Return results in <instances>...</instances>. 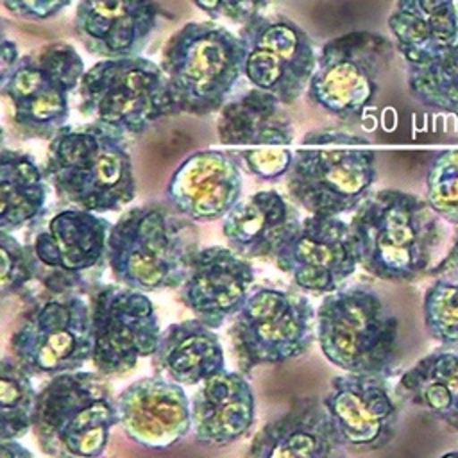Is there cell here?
Returning a JSON list of instances; mask_svg holds the SVG:
<instances>
[{
    "mask_svg": "<svg viewBox=\"0 0 458 458\" xmlns=\"http://www.w3.org/2000/svg\"><path fill=\"white\" fill-rule=\"evenodd\" d=\"M0 403H2V440H18L32 429L38 392L30 374L9 358L2 360L0 369Z\"/></svg>",
    "mask_w": 458,
    "mask_h": 458,
    "instance_id": "cell-31",
    "label": "cell"
},
{
    "mask_svg": "<svg viewBox=\"0 0 458 458\" xmlns=\"http://www.w3.org/2000/svg\"><path fill=\"white\" fill-rule=\"evenodd\" d=\"M211 20H229L245 23L254 14H259L272 0H191Z\"/></svg>",
    "mask_w": 458,
    "mask_h": 458,
    "instance_id": "cell-36",
    "label": "cell"
},
{
    "mask_svg": "<svg viewBox=\"0 0 458 458\" xmlns=\"http://www.w3.org/2000/svg\"><path fill=\"white\" fill-rule=\"evenodd\" d=\"M317 342L324 356L349 374L388 379L399 365V322L369 286L327 293L317 308Z\"/></svg>",
    "mask_w": 458,
    "mask_h": 458,
    "instance_id": "cell-6",
    "label": "cell"
},
{
    "mask_svg": "<svg viewBox=\"0 0 458 458\" xmlns=\"http://www.w3.org/2000/svg\"><path fill=\"white\" fill-rule=\"evenodd\" d=\"M274 259L299 288L315 295L340 290L360 265L351 224L318 215L302 218Z\"/></svg>",
    "mask_w": 458,
    "mask_h": 458,
    "instance_id": "cell-16",
    "label": "cell"
},
{
    "mask_svg": "<svg viewBox=\"0 0 458 458\" xmlns=\"http://www.w3.org/2000/svg\"><path fill=\"white\" fill-rule=\"evenodd\" d=\"M347 447L317 397H302L265 424L250 442L247 458H345Z\"/></svg>",
    "mask_w": 458,
    "mask_h": 458,
    "instance_id": "cell-22",
    "label": "cell"
},
{
    "mask_svg": "<svg viewBox=\"0 0 458 458\" xmlns=\"http://www.w3.org/2000/svg\"><path fill=\"white\" fill-rule=\"evenodd\" d=\"M0 57H2V72H0V75H4V73H7V72L16 64V61L20 59L16 43L11 41V39H7V38H2Z\"/></svg>",
    "mask_w": 458,
    "mask_h": 458,
    "instance_id": "cell-39",
    "label": "cell"
},
{
    "mask_svg": "<svg viewBox=\"0 0 458 458\" xmlns=\"http://www.w3.org/2000/svg\"><path fill=\"white\" fill-rule=\"evenodd\" d=\"M118 424L147 449H166L191 429V410L179 383L150 376L123 388L116 397Z\"/></svg>",
    "mask_w": 458,
    "mask_h": 458,
    "instance_id": "cell-20",
    "label": "cell"
},
{
    "mask_svg": "<svg viewBox=\"0 0 458 458\" xmlns=\"http://www.w3.org/2000/svg\"><path fill=\"white\" fill-rule=\"evenodd\" d=\"M111 225L98 213L66 208L32 225L27 242L38 270V279L52 292H75L88 276L107 261Z\"/></svg>",
    "mask_w": 458,
    "mask_h": 458,
    "instance_id": "cell-14",
    "label": "cell"
},
{
    "mask_svg": "<svg viewBox=\"0 0 458 458\" xmlns=\"http://www.w3.org/2000/svg\"><path fill=\"white\" fill-rule=\"evenodd\" d=\"M440 458H458V451H451V453H445V454H442Z\"/></svg>",
    "mask_w": 458,
    "mask_h": 458,
    "instance_id": "cell-41",
    "label": "cell"
},
{
    "mask_svg": "<svg viewBox=\"0 0 458 458\" xmlns=\"http://www.w3.org/2000/svg\"><path fill=\"white\" fill-rule=\"evenodd\" d=\"M38 279L36 261L27 243H20L13 233L0 231V292L2 297L18 295Z\"/></svg>",
    "mask_w": 458,
    "mask_h": 458,
    "instance_id": "cell-34",
    "label": "cell"
},
{
    "mask_svg": "<svg viewBox=\"0 0 458 458\" xmlns=\"http://www.w3.org/2000/svg\"><path fill=\"white\" fill-rule=\"evenodd\" d=\"M84 73L81 54L66 41H52L21 55L0 75V91L16 131L23 138L50 141L66 125L70 93L79 89Z\"/></svg>",
    "mask_w": 458,
    "mask_h": 458,
    "instance_id": "cell-9",
    "label": "cell"
},
{
    "mask_svg": "<svg viewBox=\"0 0 458 458\" xmlns=\"http://www.w3.org/2000/svg\"><path fill=\"white\" fill-rule=\"evenodd\" d=\"M11 349L14 361L30 376L79 370L93 358L91 304L77 292L48 295L23 315Z\"/></svg>",
    "mask_w": 458,
    "mask_h": 458,
    "instance_id": "cell-11",
    "label": "cell"
},
{
    "mask_svg": "<svg viewBox=\"0 0 458 458\" xmlns=\"http://www.w3.org/2000/svg\"><path fill=\"white\" fill-rule=\"evenodd\" d=\"M154 360L179 385H200L225 370L218 335L199 318L170 324L161 333Z\"/></svg>",
    "mask_w": 458,
    "mask_h": 458,
    "instance_id": "cell-27",
    "label": "cell"
},
{
    "mask_svg": "<svg viewBox=\"0 0 458 458\" xmlns=\"http://www.w3.org/2000/svg\"><path fill=\"white\" fill-rule=\"evenodd\" d=\"M395 395L458 429V349L420 358L399 377Z\"/></svg>",
    "mask_w": 458,
    "mask_h": 458,
    "instance_id": "cell-28",
    "label": "cell"
},
{
    "mask_svg": "<svg viewBox=\"0 0 458 458\" xmlns=\"http://www.w3.org/2000/svg\"><path fill=\"white\" fill-rule=\"evenodd\" d=\"M47 175L36 159L4 147L0 152V231L14 233L45 216Z\"/></svg>",
    "mask_w": 458,
    "mask_h": 458,
    "instance_id": "cell-29",
    "label": "cell"
},
{
    "mask_svg": "<svg viewBox=\"0 0 458 458\" xmlns=\"http://www.w3.org/2000/svg\"><path fill=\"white\" fill-rule=\"evenodd\" d=\"M456 7H458V4H456Z\"/></svg>",
    "mask_w": 458,
    "mask_h": 458,
    "instance_id": "cell-42",
    "label": "cell"
},
{
    "mask_svg": "<svg viewBox=\"0 0 458 458\" xmlns=\"http://www.w3.org/2000/svg\"><path fill=\"white\" fill-rule=\"evenodd\" d=\"M410 95L424 107L458 118V43L424 63H406Z\"/></svg>",
    "mask_w": 458,
    "mask_h": 458,
    "instance_id": "cell-30",
    "label": "cell"
},
{
    "mask_svg": "<svg viewBox=\"0 0 458 458\" xmlns=\"http://www.w3.org/2000/svg\"><path fill=\"white\" fill-rule=\"evenodd\" d=\"M317 335V311L308 297L261 286L254 290L229 327L233 352L243 374L304 354Z\"/></svg>",
    "mask_w": 458,
    "mask_h": 458,
    "instance_id": "cell-10",
    "label": "cell"
},
{
    "mask_svg": "<svg viewBox=\"0 0 458 458\" xmlns=\"http://www.w3.org/2000/svg\"><path fill=\"white\" fill-rule=\"evenodd\" d=\"M0 458H36V456L18 440H2Z\"/></svg>",
    "mask_w": 458,
    "mask_h": 458,
    "instance_id": "cell-40",
    "label": "cell"
},
{
    "mask_svg": "<svg viewBox=\"0 0 458 458\" xmlns=\"http://www.w3.org/2000/svg\"><path fill=\"white\" fill-rule=\"evenodd\" d=\"M394 45L377 32L354 30L326 41L308 86L310 100L344 122L360 120L377 95Z\"/></svg>",
    "mask_w": 458,
    "mask_h": 458,
    "instance_id": "cell-12",
    "label": "cell"
},
{
    "mask_svg": "<svg viewBox=\"0 0 458 458\" xmlns=\"http://www.w3.org/2000/svg\"><path fill=\"white\" fill-rule=\"evenodd\" d=\"M302 218L279 191H256L240 200L222 222L227 247L245 259L276 258Z\"/></svg>",
    "mask_w": 458,
    "mask_h": 458,
    "instance_id": "cell-23",
    "label": "cell"
},
{
    "mask_svg": "<svg viewBox=\"0 0 458 458\" xmlns=\"http://www.w3.org/2000/svg\"><path fill=\"white\" fill-rule=\"evenodd\" d=\"M199 249L191 220L168 204L148 202L111 225L107 265L122 286L143 293L170 290L182 286Z\"/></svg>",
    "mask_w": 458,
    "mask_h": 458,
    "instance_id": "cell-2",
    "label": "cell"
},
{
    "mask_svg": "<svg viewBox=\"0 0 458 458\" xmlns=\"http://www.w3.org/2000/svg\"><path fill=\"white\" fill-rule=\"evenodd\" d=\"M252 283L254 268L249 259L229 247H202L181 286V301L200 322L218 329L242 310Z\"/></svg>",
    "mask_w": 458,
    "mask_h": 458,
    "instance_id": "cell-21",
    "label": "cell"
},
{
    "mask_svg": "<svg viewBox=\"0 0 458 458\" xmlns=\"http://www.w3.org/2000/svg\"><path fill=\"white\" fill-rule=\"evenodd\" d=\"M245 43L243 77L261 91L293 104L304 91L317 68L318 52L310 34L283 14H254L242 23Z\"/></svg>",
    "mask_w": 458,
    "mask_h": 458,
    "instance_id": "cell-13",
    "label": "cell"
},
{
    "mask_svg": "<svg viewBox=\"0 0 458 458\" xmlns=\"http://www.w3.org/2000/svg\"><path fill=\"white\" fill-rule=\"evenodd\" d=\"M43 172L68 206L109 213L136 197L132 157L125 138L97 125H64L50 141Z\"/></svg>",
    "mask_w": 458,
    "mask_h": 458,
    "instance_id": "cell-3",
    "label": "cell"
},
{
    "mask_svg": "<svg viewBox=\"0 0 458 458\" xmlns=\"http://www.w3.org/2000/svg\"><path fill=\"white\" fill-rule=\"evenodd\" d=\"M440 220L413 193L392 188L370 193L349 222L360 265L374 277L392 283L429 274L444 234Z\"/></svg>",
    "mask_w": 458,
    "mask_h": 458,
    "instance_id": "cell-1",
    "label": "cell"
},
{
    "mask_svg": "<svg viewBox=\"0 0 458 458\" xmlns=\"http://www.w3.org/2000/svg\"><path fill=\"white\" fill-rule=\"evenodd\" d=\"M77 93L79 111L122 138L140 136L177 113L161 66L141 55L97 61L82 75Z\"/></svg>",
    "mask_w": 458,
    "mask_h": 458,
    "instance_id": "cell-8",
    "label": "cell"
},
{
    "mask_svg": "<svg viewBox=\"0 0 458 458\" xmlns=\"http://www.w3.org/2000/svg\"><path fill=\"white\" fill-rule=\"evenodd\" d=\"M190 410L197 442L224 447L252 428L256 401L243 374L224 370L200 383L190 401Z\"/></svg>",
    "mask_w": 458,
    "mask_h": 458,
    "instance_id": "cell-24",
    "label": "cell"
},
{
    "mask_svg": "<svg viewBox=\"0 0 458 458\" xmlns=\"http://www.w3.org/2000/svg\"><path fill=\"white\" fill-rule=\"evenodd\" d=\"M166 13L157 0H77L73 30L102 59L136 57L147 48Z\"/></svg>",
    "mask_w": 458,
    "mask_h": 458,
    "instance_id": "cell-19",
    "label": "cell"
},
{
    "mask_svg": "<svg viewBox=\"0 0 458 458\" xmlns=\"http://www.w3.org/2000/svg\"><path fill=\"white\" fill-rule=\"evenodd\" d=\"M283 106L279 98L256 88L229 100L216 120L220 143L233 147V152L290 147L295 132Z\"/></svg>",
    "mask_w": 458,
    "mask_h": 458,
    "instance_id": "cell-25",
    "label": "cell"
},
{
    "mask_svg": "<svg viewBox=\"0 0 458 458\" xmlns=\"http://www.w3.org/2000/svg\"><path fill=\"white\" fill-rule=\"evenodd\" d=\"M376 182L370 141L338 129L306 132L286 174L288 197L310 215L356 211Z\"/></svg>",
    "mask_w": 458,
    "mask_h": 458,
    "instance_id": "cell-4",
    "label": "cell"
},
{
    "mask_svg": "<svg viewBox=\"0 0 458 458\" xmlns=\"http://www.w3.org/2000/svg\"><path fill=\"white\" fill-rule=\"evenodd\" d=\"M424 326L433 340L458 349V281L437 277L422 301Z\"/></svg>",
    "mask_w": 458,
    "mask_h": 458,
    "instance_id": "cell-32",
    "label": "cell"
},
{
    "mask_svg": "<svg viewBox=\"0 0 458 458\" xmlns=\"http://www.w3.org/2000/svg\"><path fill=\"white\" fill-rule=\"evenodd\" d=\"M73 0H2V5L14 16L32 21H45L63 13Z\"/></svg>",
    "mask_w": 458,
    "mask_h": 458,
    "instance_id": "cell-37",
    "label": "cell"
},
{
    "mask_svg": "<svg viewBox=\"0 0 458 458\" xmlns=\"http://www.w3.org/2000/svg\"><path fill=\"white\" fill-rule=\"evenodd\" d=\"M424 200L444 222L458 227V147L440 150L429 163Z\"/></svg>",
    "mask_w": 458,
    "mask_h": 458,
    "instance_id": "cell-33",
    "label": "cell"
},
{
    "mask_svg": "<svg viewBox=\"0 0 458 458\" xmlns=\"http://www.w3.org/2000/svg\"><path fill=\"white\" fill-rule=\"evenodd\" d=\"M388 30L406 63H424L458 43L454 0H397Z\"/></svg>",
    "mask_w": 458,
    "mask_h": 458,
    "instance_id": "cell-26",
    "label": "cell"
},
{
    "mask_svg": "<svg viewBox=\"0 0 458 458\" xmlns=\"http://www.w3.org/2000/svg\"><path fill=\"white\" fill-rule=\"evenodd\" d=\"M322 403L347 451H377L395 437L399 406L385 377L349 372L336 376Z\"/></svg>",
    "mask_w": 458,
    "mask_h": 458,
    "instance_id": "cell-17",
    "label": "cell"
},
{
    "mask_svg": "<svg viewBox=\"0 0 458 458\" xmlns=\"http://www.w3.org/2000/svg\"><path fill=\"white\" fill-rule=\"evenodd\" d=\"M93 365L102 376H123L152 356L161 338L159 320L147 293L104 284L91 299Z\"/></svg>",
    "mask_w": 458,
    "mask_h": 458,
    "instance_id": "cell-15",
    "label": "cell"
},
{
    "mask_svg": "<svg viewBox=\"0 0 458 458\" xmlns=\"http://www.w3.org/2000/svg\"><path fill=\"white\" fill-rule=\"evenodd\" d=\"M242 190V165L236 156L206 148L181 161L166 184L165 199L191 222H213L229 215L240 202Z\"/></svg>",
    "mask_w": 458,
    "mask_h": 458,
    "instance_id": "cell-18",
    "label": "cell"
},
{
    "mask_svg": "<svg viewBox=\"0 0 458 458\" xmlns=\"http://www.w3.org/2000/svg\"><path fill=\"white\" fill-rule=\"evenodd\" d=\"M240 165L254 177L261 181H277L281 177H286L292 161L293 152L288 150V147L279 148H263V150H242L233 152Z\"/></svg>",
    "mask_w": 458,
    "mask_h": 458,
    "instance_id": "cell-35",
    "label": "cell"
},
{
    "mask_svg": "<svg viewBox=\"0 0 458 458\" xmlns=\"http://www.w3.org/2000/svg\"><path fill=\"white\" fill-rule=\"evenodd\" d=\"M114 424L116 399L102 374L64 372L38 392L32 431L50 458L102 456Z\"/></svg>",
    "mask_w": 458,
    "mask_h": 458,
    "instance_id": "cell-7",
    "label": "cell"
},
{
    "mask_svg": "<svg viewBox=\"0 0 458 458\" xmlns=\"http://www.w3.org/2000/svg\"><path fill=\"white\" fill-rule=\"evenodd\" d=\"M429 276L435 277H447V279H456L458 281V227L454 231L453 243L445 256L431 268Z\"/></svg>",
    "mask_w": 458,
    "mask_h": 458,
    "instance_id": "cell-38",
    "label": "cell"
},
{
    "mask_svg": "<svg viewBox=\"0 0 458 458\" xmlns=\"http://www.w3.org/2000/svg\"><path fill=\"white\" fill-rule=\"evenodd\" d=\"M159 66L177 113H220L243 77L245 43L215 21H190L166 39Z\"/></svg>",
    "mask_w": 458,
    "mask_h": 458,
    "instance_id": "cell-5",
    "label": "cell"
}]
</instances>
